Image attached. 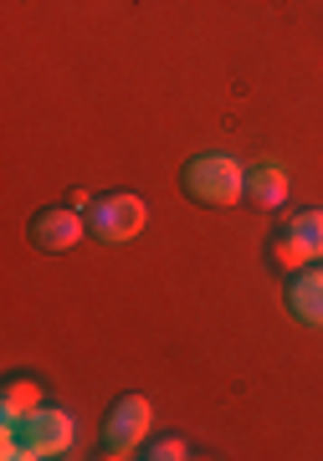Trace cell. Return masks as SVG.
Segmentation results:
<instances>
[{"label": "cell", "instance_id": "ba28073f", "mask_svg": "<svg viewBox=\"0 0 323 461\" xmlns=\"http://www.w3.org/2000/svg\"><path fill=\"white\" fill-rule=\"evenodd\" d=\"M36 405H42V390L32 379H5V390H0V420L5 426H16L21 415H32Z\"/></svg>", "mask_w": 323, "mask_h": 461}, {"label": "cell", "instance_id": "9c48e42d", "mask_svg": "<svg viewBox=\"0 0 323 461\" xmlns=\"http://www.w3.org/2000/svg\"><path fill=\"white\" fill-rule=\"evenodd\" d=\"M288 230L298 236V241H303L308 257L318 262V257H323V211H298V215L288 221Z\"/></svg>", "mask_w": 323, "mask_h": 461}, {"label": "cell", "instance_id": "277c9868", "mask_svg": "<svg viewBox=\"0 0 323 461\" xmlns=\"http://www.w3.org/2000/svg\"><path fill=\"white\" fill-rule=\"evenodd\" d=\"M149 430V400L144 395H118L114 405H108V415H103V456H134V446L144 441Z\"/></svg>", "mask_w": 323, "mask_h": 461}, {"label": "cell", "instance_id": "3957f363", "mask_svg": "<svg viewBox=\"0 0 323 461\" xmlns=\"http://www.w3.org/2000/svg\"><path fill=\"white\" fill-rule=\"evenodd\" d=\"M16 441L21 456H62L72 446V415L57 411V405H36L32 415L16 420Z\"/></svg>", "mask_w": 323, "mask_h": 461}, {"label": "cell", "instance_id": "7a4b0ae2", "mask_svg": "<svg viewBox=\"0 0 323 461\" xmlns=\"http://www.w3.org/2000/svg\"><path fill=\"white\" fill-rule=\"evenodd\" d=\"M144 200L134 190H114V195H97L88 205V236L103 241V247H118V241H134L144 230Z\"/></svg>", "mask_w": 323, "mask_h": 461}, {"label": "cell", "instance_id": "6da1fadb", "mask_svg": "<svg viewBox=\"0 0 323 461\" xmlns=\"http://www.w3.org/2000/svg\"><path fill=\"white\" fill-rule=\"evenodd\" d=\"M180 190L190 205L221 211V205H236V195L246 190V169L231 154H190L180 169Z\"/></svg>", "mask_w": 323, "mask_h": 461}, {"label": "cell", "instance_id": "8992f818", "mask_svg": "<svg viewBox=\"0 0 323 461\" xmlns=\"http://www.w3.org/2000/svg\"><path fill=\"white\" fill-rule=\"evenodd\" d=\"M288 313L303 329H323V267H298L288 282Z\"/></svg>", "mask_w": 323, "mask_h": 461}, {"label": "cell", "instance_id": "5b68a950", "mask_svg": "<svg viewBox=\"0 0 323 461\" xmlns=\"http://www.w3.org/2000/svg\"><path fill=\"white\" fill-rule=\"evenodd\" d=\"M82 230H88V221H82L78 211L47 205V211H36L32 221H26V241H32L36 251H47V257H62V251H72L82 241Z\"/></svg>", "mask_w": 323, "mask_h": 461}, {"label": "cell", "instance_id": "8fae6325", "mask_svg": "<svg viewBox=\"0 0 323 461\" xmlns=\"http://www.w3.org/2000/svg\"><path fill=\"white\" fill-rule=\"evenodd\" d=\"M185 451H190V446H185V436H160L144 456L149 461H185Z\"/></svg>", "mask_w": 323, "mask_h": 461}, {"label": "cell", "instance_id": "30bf717a", "mask_svg": "<svg viewBox=\"0 0 323 461\" xmlns=\"http://www.w3.org/2000/svg\"><path fill=\"white\" fill-rule=\"evenodd\" d=\"M267 251H272V262H277V267H288V272H298V267L313 262V257L303 251V241H298V236H292L288 226H277V236L267 241Z\"/></svg>", "mask_w": 323, "mask_h": 461}, {"label": "cell", "instance_id": "52a82bcc", "mask_svg": "<svg viewBox=\"0 0 323 461\" xmlns=\"http://www.w3.org/2000/svg\"><path fill=\"white\" fill-rule=\"evenodd\" d=\"M246 205L252 211H282L288 205V175L277 165H257V169H246Z\"/></svg>", "mask_w": 323, "mask_h": 461}]
</instances>
